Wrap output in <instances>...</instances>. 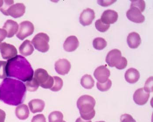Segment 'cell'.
Masks as SVG:
<instances>
[{
  "label": "cell",
  "mask_w": 153,
  "mask_h": 122,
  "mask_svg": "<svg viewBox=\"0 0 153 122\" xmlns=\"http://www.w3.org/2000/svg\"><path fill=\"white\" fill-rule=\"evenodd\" d=\"M26 92V87L23 82L5 78L0 85V100L7 105L19 106L24 101Z\"/></svg>",
  "instance_id": "1"
},
{
  "label": "cell",
  "mask_w": 153,
  "mask_h": 122,
  "mask_svg": "<svg viewBox=\"0 0 153 122\" xmlns=\"http://www.w3.org/2000/svg\"><path fill=\"white\" fill-rule=\"evenodd\" d=\"M6 71L7 77H14L23 82L32 79L34 74L31 64L25 58L21 55H17L7 60Z\"/></svg>",
  "instance_id": "2"
},
{
  "label": "cell",
  "mask_w": 153,
  "mask_h": 122,
  "mask_svg": "<svg viewBox=\"0 0 153 122\" xmlns=\"http://www.w3.org/2000/svg\"><path fill=\"white\" fill-rule=\"evenodd\" d=\"M96 101L92 96L83 95L77 100L76 105L81 118L85 121H91L95 115L94 107Z\"/></svg>",
  "instance_id": "3"
},
{
  "label": "cell",
  "mask_w": 153,
  "mask_h": 122,
  "mask_svg": "<svg viewBox=\"0 0 153 122\" xmlns=\"http://www.w3.org/2000/svg\"><path fill=\"white\" fill-rule=\"evenodd\" d=\"M105 61L110 67H116L117 69L123 70L127 66V60L122 57L121 52L118 49H113L107 55Z\"/></svg>",
  "instance_id": "4"
},
{
  "label": "cell",
  "mask_w": 153,
  "mask_h": 122,
  "mask_svg": "<svg viewBox=\"0 0 153 122\" xmlns=\"http://www.w3.org/2000/svg\"><path fill=\"white\" fill-rule=\"evenodd\" d=\"M34 77L38 82L39 86L45 89H51L53 85V77L48 74L46 70L39 68L34 73Z\"/></svg>",
  "instance_id": "5"
},
{
  "label": "cell",
  "mask_w": 153,
  "mask_h": 122,
  "mask_svg": "<svg viewBox=\"0 0 153 122\" xmlns=\"http://www.w3.org/2000/svg\"><path fill=\"white\" fill-rule=\"evenodd\" d=\"M50 37L47 34L40 33L34 37L32 43L36 50L42 53L47 52L50 49L49 42Z\"/></svg>",
  "instance_id": "6"
},
{
  "label": "cell",
  "mask_w": 153,
  "mask_h": 122,
  "mask_svg": "<svg viewBox=\"0 0 153 122\" xmlns=\"http://www.w3.org/2000/svg\"><path fill=\"white\" fill-rule=\"evenodd\" d=\"M34 31L33 24L28 21H25L20 24L19 28L16 36L19 39L23 40L27 37L33 34Z\"/></svg>",
  "instance_id": "7"
},
{
  "label": "cell",
  "mask_w": 153,
  "mask_h": 122,
  "mask_svg": "<svg viewBox=\"0 0 153 122\" xmlns=\"http://www.w3.org/2000/svg\"><path fill=\"white\" fill-rule=\"evenodd\" d=\"M0 51L2 57L5 60L14 58L18 54L17 50L16 47L6 42L0 43Z\"/></svg>",
  "instance_id": "8"
},
{
  "label": "cell",
  "mask_w": 153,
  "mask_h": 122,
  "mask_svg": "<svg viewBox=\"0 0 153 122\" xmlns=\"http://www.w3.org/2000/svg\"><path fill=\"white\" fill-rule=\"evenodd\" d=\"M126 15L128 19L135 23H142L145 21V17L137 7H130L126 12Z\"/></svg>",
  "instance_id": "9"
},
{
  "label": "cell",
  "mask_w": 153,
  "mask_h": 122,
  "mask_svg": "<svg viewBox=\"0 0 153 122\" xmlns=\"http://www.w3.org/2000/svg\"><path fill=\"white\" fill-rule=\"evenodd\" d=\"M110 75V71L104 65L99 66L94 71V76L98 82L103 83L108 79Z\"/></svg>",
  "instance_id": "10"
},
{
  "label": "cell",
  "mask_w": 153,
  "mask_h": 122,
  "mask_svg": "<svg viewBox=\"0 0 153 122\" xmlns=\"http://www.w3.org/2000/svg\"><path fill=\"white\" fill-rule=\"evenodd\" d=\"M70 62L65 59H61L55 64V69L58 74L65 75L68 74L71 69Z\"/></svg>",
  "instance_id": "11"
},
{
  "label": "cell",
  "mask_w": 153,
  "mask_h": 122,
  "mask_svg": "<svg viewBox=\"0 0 153 122\" xmlns=\"http://www.w3.org/2000/svg\"><path fill=\"white\" fill-rule=\"evenodd\" d=\"M150 97V93L144 90L143 88L138 89L136 91L133 99L137 105L143 106L147 103Z\"/></svg>",
  "instance_id": "12"
},
{
  "label": "cell",
  "mask_w": 153,
  "mask_h": 122,
  "mask_svg": "<svg viewBox=\"0 0 153 122\" xmlns=\"http://www.w3.org/2000/svg\"><path fill=\"white\" fill-rule=\"evenodd\" d=\"M95 18V13L93 9L88 8L81 13L79 18L80 23L83 26L90 25Z\"/></svg>",
  "instance_id": "13"
},
{
  "label": "cell",
  "mask_w": 153,
  "mask_h": 122,
  "mask_svg": "<svg viewBox=\"0 0 153 122\" xmlns=\"http://www.w3.org/2000/svg\"><path fill=\"white\" fill-rule=\"evenodd\" d=\"M25 6L23 3L16 4H13L7 11V16H10L14 18L21 17L25 12Z\"/></svg>",
  "instance_id": "14"
},
{
  "label": "cell",
  "mask_w": 153,
  "mask_h": 122,
  "mask_svg": "<svg viewBox=\"0 0 153 122\" xmlns=\"http://www.w3.org/2000/svg\"><path fill=\"white\" fill-rule=\"evenodd\" d=\"M117 12L114 10L108 9L105 10L102 14L101 20L104 23L106 24H112L117 21Z\"/></svg>",
  "instance_id": "15"
},
{
  "label": "cell",
  "mask_w": 153,
  "mask_h": 122,
  "mask_svg": "<svg viewBox=\"0 0 153 122\" xmlns=\"http://www.w3.org/2000/svg\"><path fill=\"white\" fill-rule=\"evenodd\" d=\"M79 42L76 36H70L65 40L64 44V48L66 51L71 52L74 51L79 47Z\"/></svg>",
  "instance_id": "16"
},
{
  "label": "cell",
  "mask_w": 153,
  "mask_h": 122,
  "mask_svg": "<svg viewBox=\"0 0 153 122\" xmlns=\"http://www.w3.org/2000/svg\"><path fill=\"white\" fill-rule=\"evenodd\" d=\"M19 28V25L17 22L12 20L9 19L4 23L3 29L6 31L7 38H12L16 33Z\"/></svg>",
  "instance_id": "17"
},
{
  "label": "cell",
  "mask_w": 153,
  "mask_h": 122,
  "mask_svg": "<svg viewBox=\"0 0 153 122\" xmlns=\"http://www.w3.org/2000/svg\"><path fill=\"white\" fill-rule=\"evenodd\" d=\"M28 105L30 111L33 113L41 112L45 106L44 101L40 99H33L29 102Z\"/></svg>",
  "instance_id": "18"
},
{
  "label": "cell",
  "mask_w": 153,
  "mask_h": 122,
  "mask_svg": "<svg viewBox=\"0 0 153 122\" xmlns=\"http://www.w3.org/2000/svg\"><path fill=\"white\" fill-rule=\"evenodd\" d=\"M140 77V74L137 70L134 68L128 69L125 74V78L130 84L136 83Z\"/></svg>",
  "instance_id": "19"
},
{
  "label": "cell",
  "mask_w": 153,
  "mask_h": 122,
  "mask_svg": "<svg viewBox=\"0 0 153 122\" xmlns=\"http://www.w3.org/2000/svg\"><path fill=\"white\" fill-rule=\"evenodd\" d=\"M128 46L131 49H136L141 43L140 36L136 32H132L128 35L127 38Z\"/></svg>",
  "instance_id": "20"
},
{
  "label": "cell",
  "mask_w": 153,
  "mask_h": 122,
  "mask_svg": "<svg viewBox=\"0 0 153 122\" xmlns=\"http://www.w3.org/2000/svg\"><path fill=\"white\" fill-rule=\"evenodd\" d=\"M19 50L21 54L26 57L31 55L33 52L34 49L30 41L25 40L20 46Z\"/></svg>",
  "instance_id": "21"
},
{
  "label": "cell",
  "mask_w": 153,
  "mask_h": 122,
  "mask_svg": "<svg viewBox=\"0 0 153 122\" xmlns=\"http://www.w3.org/2000/svg\"><path fill=\"white\" fill-rule=\"evenodd\" d=\"M30 114V111L27 105H19L16 108V116L19 120H26L29 117Z\"/></svg>",
  "instance_id": "22"
},
{
  "label": "cell",
  "mask_w": 153,
  "mask_h": 122,
  "mask_svg": "<svg viewBox=\"0 0 153 122\" xmlns=\"http://www.w3.org/2000/svg\"><path fill=\"white\" fill-rule=\"evenodd\" d=\"M81 84L85 89H90L94 86V81L91 75L85 74L81 79Z\"/></svg>",
  "instance_id": "23"
},
{
  "label": "cell",
  "mask_w": 153,
  "mask_h": 122,
  "mask_svg": "<svg viewBox=\"0 0 153 122\" xmlns=\"http://www.w3.org/2000/svg\"><path fill=\"white\" fill-rule=\"evenodd\" d=\"M107 42L106 40L102 37H97L93 41V46L97 50H102L106 47Z\"/></svg>",
  "instance_id": "24"
},
{
  "label": "cell",
  "mask_w": 153,
  "mask_h": 122,
  "mask_svg": "<svg viewBox=\"0 0 153 122\" xmlns=\"http://www.w3.org/2000/svg\"><path fill=\"white\" fill-rule=\"evenodd\" d=\"M25 87L28 91L33 92H35L39 87V84L34 77L25 82Z\"/></svg>",
  "instance_id": "25"
},
{
  "label": "cell",
  "mask_w": 153,
  "mask_h": 122,
  "mask_svg": "<svg viewBox=\"0 0 153 122\" xmlns=\"http://www.w3.org/2000/svg\"><path fill=\"white\" fill-rule=\"evenodd\" d=\"M63 118L64 115L63 113L57 111L51 112L48 117L49 122H62Z\"/></svg>",
  "instance_id": "26"
},
{
  "label": "cell",
  "mask_w": 153,
  "mask_h": 122,
  "mask_svg": "<svg viewBox=\"0 0 153 122\" xmlns=\"http://www.w3.org/2000/svg\"><path fill=\"white\" fill-rule=\"evenodd\" d=\"M54 83L52 87L50 89L52 91L58 92L61 89L63 86V81L60 77L57 76H53Z\"/></svg>",
  "instance_id": "27"
},
{
  "label": "cell",
  "mask_w": 153,
  "mask_h": 122,
  "mask_svg": "<svg viewBox=\"0 0 153 122\" xmlns=\"http://www.w3.org/2000/svg\"><path fill=\"white\" fill-rule=\"evenodd\" d=\"M112 85V81L109 79L105 83H101L99 82L96 83L97 89L101 92L107 91L111 88Z\"/></svg>",
  "instance_id": "28"
},
{
  "label": "cell",
  "mask_w": 153,
  "mask_h": 122,
  "mask_svg": "<svg viewBox=\"0 0 153 122\" xmlns=\"http://www.w3.org/2000/svg\"><path fill=\"white\" fill-rule=\"evenodd\" d=\"M95 26L96 29L102 33H104L109 29L110 25L104 23L101 21V19L97 20L95 22Z\"/></svg>",
  "instance_id": "29"
},
{
  "label": "cell",
  "mask_w": 153,
  "mask_h": 122,
  "mask_svg": "<svg viewBox=\"0 0 153 122\" xmlns=\"http://www.w3.org/2000/svg\"><path fill=\"white\" fill-rule=\"evenodd\" d=\"M131 5L130 7H137L138 9H139L140 11L142 12H143L145 10L146 4H145V1L143 0L140 1H131Z\"/></svg>",
  "instance_id": "30"
},
{
  "label": "cell",
  "mask_w": 153,
  "mask_h": 122,
  "mask_svg": "<svg viewBox=\"0 0 153 122\" xmlns=\"http://www.w3.org/2000/svg\"><path fill=\"white\" fill-rule=\"evenodd\" d=\"M14 1H4L3 4L0 8V11L5 16H7L8 8L14 4Z\"/></svg>",
  "instance_id": "31"
},
{
  "label": "cell",
  "mask_w": 153,
  "mask_h": 122,
  "mask_svg": "<svg viewBox=\"0 0 153 122\" xmlns=\"http://www.w3.org/2000/svg\"><path fill=\"white\" fill-rule=\"evenodd\" d=\"M7 62L0 61V79H5L7 76L6 71Z\"/></svg>",
  "instance_id": "32"
},
{
  "label": "cell",
  "mask_w": 153,
  "mask_h": 122,
  "mask_svg": "<svg viewBox=\"0 0 153 122\" xmlns=\"http://www.w3.org/2000/svg\"><path fill=\"white\" fill-rule=\"evenodd\" d=\"M144 90L147 92H153V77H149L146 83H145V86H144Z\"/></svg>",
  "instance_id": "33"
},
{
  "label": "cell",
  "mask_w": 153,
  "mask_h": 122,
  "mask_svg": "<svg viewBox=\"0 0 153 122\" xmlns=\"http://www.w3.org/2000/svg\"><path fill=\"white\" fill-rule=\"evenodd\" d=\"M121 122H137L130 114H125L122 115L120 118Z\"/></svg>",
  "instance_id": "34"
},
{
  "label": "cell",
  "mask_w": 153,
  "mask_h": 122,
  "mask_svg": "<svg viewBox=\"0 0 153 122\" xmlns=\"http://www.w3.org/2000/svg\"><path fill=\"white\" fill-rule=\"evenodd\" d=\"M31 122H47L44 115L42 114H38L33 117Z\"/></svg>",
  "instance_id": "35"
},
{
  "label": "cell",
  "mask_w": 153,
  "mask_h": 122,
  "mask_svg": "<svg viewBox=\"0 0 153 122\" xmlns=\"http://www.w3.org/2000/svg\"><path fill=\"white\" fill-rule=\"evenodd\" d=\"M117 1L109 0V1H98V4L103 7H107L111 5L114 3L116 2Z\"/></svg>",
  "instance_id": "36"
},
{
  "label": "cell",
  "mask_w": 153,
  "mask_h": 122,
  "mask_svg": "<svg viewBox=\"0 0 153 122\" xmlns=\"http://www.w3.org/2000/svg\"><path fill=\"white\" fill-rule=\"evenodd\" d=\"M7 33L4 29L0 28V43L5 39L7 37Z\"/></svg>",
  "instance_id": "37"
},
{
  "label": "cell",
  "mask_w": 153,
  "mask_h": 122,
  "mask_svg": "<svg viewBox=\"0 0 153 122\" xmlns=\"http://www.w3.org/2000/svg\"><path fill=\"white\" fill-rule=\"evenodd\" d=\"M6 113L4 111L0 109V122H5Z\"/></svg>",
  "instance_id": "38"
},
{
  "label": "cell",
  "mask_w": 153,
  "mask_h": 122,
  "mask_svg": "<svg viewBox=\"0 0 153 122\" xmlns=\"http://www.w3.org/2000/svg\"><path fill=\"white\" fill-rule=\"evenodd\" d=\"M92 122L91 121H85V120H83L81 117H79L76 119V122Z\"/></svg>",
  "instance_id": "39"
},
{
  "label": "cell",
  "mask_w": 153,
  "mask_h": 122,
  "mask_svg": "<svg viewBox=\"0 0 153 122\" xmlns=\"http://www.w3.org/2000/svg\"><path fill=\"white\" fill-rule=\"evenodd\" d=\"M4 1H1L0 0V8L2 6L3 4Z\"/></svg>",
  "instance_id": "40"
},
{
  "label": "cell",
  "mask_w": 153,
  "mask_h": 122,
  "mask_svg": "<svg viewBox=\"0 0 153 122\" xmlns=\"http://www.w3.org/2000/svg\"><path fill=\"white\" fill-rule=\"evenodd\" d=\"M105 122V121H99V122Z\"/></svg>",
  "instance_id": "41"
},
{
  "label": "cell",
  "mask_w": 153,
  "mask_h": 122,
  "mask_svg": "<svg viewBox=\"0 0 153 122\" xmlns=\"http://www.w3.org/2000/svg\"><path fill=\"white\" fill-rule=\"evenodd\" d=\"M66 122V121H63V122Z\"/></svg>",
  "instance_id": "42"
}]
</instances>
